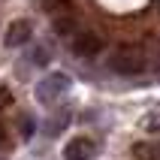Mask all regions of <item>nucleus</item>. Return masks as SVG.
Masks as SVG:
<instances>
[{"mask_svg": "<svg viewBox=\"0 0 160 160\" xmlns=\"http://www.w3.org/2000/svg\"><path fill=\"white\" fill-rule=\"evenodd\" d=\"M109 67H112V72H118V76H139V72L148 67V58H145V52L139 45H121V48L109 58Z\"/></svg>", "mask_w": 160, "mask_h": 160, "instance_id": "obj_1", "label": "nucleus"}, {"mask_svg": "<svg viewBox=\"0 0 160 160\" xmlns=\"http://www.w3.org/2000/svg\"><path fill=\"white\" fill-rule=\"evenodd\" d=\"M145 127H160V118H145Z\"/></svg>", "mask_w": 160, "mask_h": 160, "instance_id": "obj_12", "label": "nucleus"}, {"mask_svg": "<svg viewBox=\"0 0 160 160\" xmlns=\"http://www.w3.org/2000/svg\"><path fill=\"white\" fill-rule=\"evenodd\" d=\"M33 63H45V52H42V48H39V52L33 54Z\"/></svg>", "mask_w": 160, "mask_h": 160, "instance_id": "obj_11", "label": "nucleus"}, {"mask_svg": "<svg viewBox=\"0 0 160 160\" xmlns=\"http://www.w3.org/2000/svg\"><path fill=\"white\" fill-rule=\"evenodd\" d=\"M3 145H6V127L0 124V148H3Z\"/></svg>", "mask_w": 160, "mask_h": 160, "instance_id": "obj_13", "label": "nucleus"}, {"mask_svg": "<svg viewBox=\"0 0 160 160\" xmlns=\"http://www.w3.org/2000/svg\"><path fill=\"white\" fill-rule=\"evenodd\" d=\"M72 52L79 54V58H97L103 52V36L94 33V30H79V33H72Z\"/></svg>", "mask_w": 160, "mask_h": 160, "instance_id": "obj_3", "label": "nucleus"}, {"mask_svg": "<svg viewBox=\"0 0 160 160\" xmlns=\"http://www.w3.org/2000/svg\"><path fill=\"white\" fill-rule=\"evenodd\" d=\"M54 30H58L61 36H72V30H76V15H72V12L58 15L54 18Z\"/></svg>", "mask_w": 160, "mask_h": 160, "instance_id": "obj_7", "label": "nucleus"}, {"mask_svg": "<svg viewBox=\"0 0 160 160\" xmlns=\"http://www.w3.org/2000/svg\"><path fill=\"white\" fill-rule=\"evenodd\" d=\"M0 160H6V157H0Z\"/></svg>", "mask_w": 160, "mask_h": 160, "instance_id": "obj_14", "label": "nucleus"}, {"mask_svg": "<svg viewBox=\"0 0 160 160\" xmlns=\"http://www.w3.org/2000/svg\"><path fill=\"white\" fill-rule=\"evenodd\" d=\"M33 127H36L33 115H24L21 121H18V130H21V136H24V139H30V136H33Z\"/></svg>", "mask_w": 160, "mask_h": 160, "instance_id": "obj_8", "label": "nucleus"}, {"mask_svg": "<svg viewBox=\"0 0 160 160\" xmlns=\"http://www.w3.org/2000/svg\"><path fill=\"white\" fill-rule=\"evenodd\" d=\"M67 121H70V112H61V115L48 124V130H52V133H58V130H63V127H67Z\"/></svg>", "mask_w": 160, "mask_h": 160, "instance_id": "obj_9", "label": "nucleus"}, {"mask_svg": "<svg viewBox=\"0 0 160 160\" xmlns=\"http://www.w3.org/2000/svg\"><path fill=\"white\" fill-rule=\"evenodd\" d=\"M9 103H12V94L6 85H0V106H9Z\"/></svg>", "mask_w": 160, "mask_h": 160, "instance_id": "obj_10", "label": "nucleus"}, {"mask_svg": "<svg viewBox=\"0 0 160 160\" xmlns=\"http://www.w3.org/2000/svg\"><path fill=\"white\" fill-rule=\"evenodd\" d=\"M94 151H97L94 139H88V136H76V139L67 142V148H63V160H91Z\"/></svg>", "mask_w": 160, "mask_h": 160, "instance_id": "obj_4", "label": "nucleus"}, {"mask_svg": "<svg viewBox=\"0 0 160 160\" xmlns=\"http://www.w3.org/2000/svg\"><path fill=\"white\" fill-rule=\"evenodd\" d=\"M27 39H30V21H24V18L12 21V24L6 27V36H3V42H6L9 48H18V45H24Z\"/></svg>", "mask_w": 160, "mask_h": 160, "instance_id": "obj_5", "label": "nucleus"}, {"mask_svg": "<svg viewBox=\"0 0 160 160\" xmlns=\"http://www.w3.org/2000/svg\"><path fill=\"white\" fill-rule=\"evenodd\" d=\"M67 91H70V79H67L63 72H48L45 79L36 82V100H39L42 106H52V103H58V100H61Z\"/></svg>", "mask_w": 160, "mask_h": 160, "instance_id": "obj_2", "label": "nucleus"}, {"mask_svg": "<svg viewBox=\"0 0 160 160\" xmlns=\"http://www.w3.org/2000/svg\"><path fill=\"white\" fill-rule=\"evenodd\" d=\"M133 157L136 160H160V142H136Z\"/></svg>", "mask_w": 160, "mask_h": 160, "instance_id": "obj_6", "label": "nucleus"}]
</instances>
